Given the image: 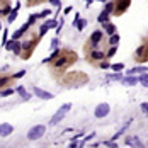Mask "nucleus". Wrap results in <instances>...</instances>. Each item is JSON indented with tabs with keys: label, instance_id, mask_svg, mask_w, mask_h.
<instances>
[{
	"label": "nucleus",
	"instance_id": "22",
	"mask_svg": "<svg viewBox=\"0 0 148 148\" xmlns=\"http://www.w3.org/2000/svg\"><path fill=\"white\" fill-rule=\"evenodd\" d=\"M117 53V44L116 46H109V50L106 51V60H109V58H112V56Z\"/></svg>",
	"mask_w": 148,
	"mask_h": 148
},
{
	"label": "nucleus",
	"instance_id": "36",
	"mask_svg": "<svg viewBox=\"0 0 148 148\" xmlns=\"http://www.w3.org/2000/svg\"><path fill=\"white\" fill-rule=\"evenodd\" d=\"M140 107H141V112H143L145 116H148V104H147V102H143Z\"/></svg>",
	"mask_w": 148,
	"mask_h": 148
},
{
	"label": "nucleus",
	"instance_id": "40",
	"mask_svg": "<svg viewBox=\"0 0 148 148\" xmlns=\"http://www.w3.org/2000/svg\"><path fill=\"white\" fill-rule=\"evenodd\" d=\"M26 75V70H20V72H17V73L14 75V78H20V77H24Z\"/></svg>",
	"mask_w": 148,
	"mask_h": 148
},
{
	"label": "nucleus",
	"instance_id": "11",
	"mask_svg": "<svg viewBox=\"0 0 148 148\" xmlns=\"http://www.w3.org/2000/svg\"><path fill=\"white\" fill-rule=\"evenodd\" d=\"M12 131H14L12 124H9V123H2V124H0V136H2V138L12 134Z\"/></svg>",
	"mask_w": 148,
	"mask_h": 148
},
{
	"label": "nucleus",
	"instance_id": "10",
	"mask_svg": "<svg viewBox=\"0 0 148 148\" xmlns=\"http://www.w3.org/2000/svg\"><path fill=\"white\" fill-rule=\"evenodd\" d=\"M33 94H34V95H37L39 99H44V100L53 99V94L46 92V90H43V89H39V87H34V89H33Z\"/></svg>",
	"mask_w": 148,
	"mask_h": 148
},
{
	"label": "nucleus",
	"instance_id": "42",
	"mask_svg": "<svg viewBox=\"0 0 148 148\" xmlns=\"http://www.w3.org/2000/svg\"><path fill=\"white\" fill-rule=\"evenodd\" d=\"M70 12H72V7H67V9L63 10V14H65V16H67V14H70Z\"/></svg>",
	"mask_w": 148,
	"mask_h": 148
},
{
	"label": "nucleus",
	"instance_id": "20",
	"mask_svg": "<svg viewBox=\"0 0 148 148\" xmlns=\"http://www.w3.org/2000/svg\"><path fill=\"white\" fill-rule=\"evenodd\" d=\"M119 34H112V36H107V44L109 46H116L117 43H119Z\"/></svg>",
	"mask_w": 148,
	"mask_h": 148
},
{
	"label": "nucleus",
	"instance_id": "17",
	"mask_svg": "<svg viewBox=\"0 0 148 148\" xmlns=\"http://www.w3.org/2000/svg\"><path fill=\"white\" fill-rule=\"evenodd\" d=\"M102 26H104V33H106L107 36L116 34V26H114L112 22H106V24H102Z\"/></svg>",
	"mask_w": 148,
	"mask_h": 148
},
{
	"label": "nucleus",
	"instance_id": "24",
	"mask_svg": "<svg viewBox=\"0 0 148 148\" xmlns=\"http://www.w3.org/2000/svg\"><path fill=\"white\" fill-rule=\"evenodd\" d=\"M17 12H19V10H16V9H14V10H12L9 16H7V22H9V24H12V22L17 19Z\"/></svg>",
	"mask_w": 148,
	"mask_h": 148
},
{
	"label": "nucleus",
	"instance_id": "30",
	"mask_svg": "<svg viewBox=\"0 0 148 148\" xmlns=\"http://www.w3.org/2000/svg\"><path fill=\"white\" fill-rule=\"evenodd\" d=\"M14 94V89H10V87H7L5 90H0V95L2 97H9V95H12Z\"/></svg>",
	"mask_w": 148,
	"mask_h": 148
},
{
	"label": "nucleus",
	"instance_id": "33",
	"mask_svg": "<svg viewBox=\"0 0 148 148\" xmlns=\"http://www.w3.org/2000/svg\"><path fill=\"white\" fill-rule=\"evenodd\" d=\"M7 41H9V31H7V29H3V31H2V44L5 46V43H7Z\"/></svg>",
	"mask_w": 148,
	"mask_h": 148
},
{
	"label": "nucleus",
	"instance_id": "18",
	"mask_svg": "<svg viewBox=\"0 0 148 148\" xmlns=\"http://www.w3.org/2000/svg\"><path fill=\"white\" fill-rule=\"evenodd\" d=\"M109 17H111V14H109V12H107V10L104 9V10H102V12L99 14V17H97V20H99L100 24H106V22H109Z\"/></svg>",
	"mask_w": 148,
	"mask_h": 148
},
{
	"label": "nucleus",
	"instance_id": "43",
	"mask_svg": "<svg viewBox=\"0 0 148 148\" xmlns=\"http://www.w3.org/2000/svg\"><path fill=\"white\" fill-rule=\"evenodd\" d=\"M80 138H82V131H80L78 134H75V136H73V138H72V140H80Z\"/></svg>",
	"mask_w": 148,
	"mask_h": 148
},
{
	"label": "nucleus",
	"instance_id": "5",
	"mask_svg": "<svg viewBox=\"0 0 148 148\" xmlns=\"http://www.w3.org/2000/svg\"><path fill=\"white\" fill-rule=\"evenodd\" d=\"M131 5V0H114V16H123L126 10H128V7Z\"/></svg>",
	"mask_w": 148,
	"mask_h": 148
},
{
	"label": "nucleus",
	"instance_id": "8",
	"mask_svg": "<svg viewBox=\"0 0 148 148\" xmlns=\"http://www.w3.org/2000/svg\"><path fill=\"white\" fill-rule=\"evenodd\" d=\"M5 48L9 50V51H14L16 55L20 56V53H22V43H19V39L16 41V39H10V41H7L5 43Z\"/></svg>",
	"mask_w": 148,
	"mask_h": 148
},
{
	"label": "nucleus",
	"instance_id": "35",
	"mask_svg": "<svg viewBox=\"0 0 148 148\" xmlns=\"http://www.w3.org/2000/svg\"><path fill=\"white\" fill-rule=\"evenodd\" d=\"M46 24H48V27H50V29H53V27H58V22H56L55 19H51V20H46Z\"/></svg>",
	"mask_w": 148,
	"mask_h": 148
},
{
	"label": "nucleus",
	"instance_id": "34",
	"mask_svg": "<svg viewBox=\"0 0 148 148\" xmlns=\"http://www.w3.org/2000/svg\"><path fill=\"white\" fill-rule=\"evenodd\" d=\"M36 19H39V14H31V16H29V20H27V22H29V24L33 26V24L36 22Z\"/></svg>",
	"mask_w": 148,
	"mask_h": 148
},
{
	"label": "nucleus",
	"instance_id": "13",
	"mask_svg": "<svg viewBox=\"0 0 148 148\" xmlns=\"http://www.w3.org/2000/svg\"><path fill=\"white\" fill-rule=\"evenodd\" d=\"M121 82L124 84V85H130V87H134L138 82H140V78H136L134 75H126V77H123L121 78Z\"/></svg>",
	"mask_w": 148,
	"mask_h": 148
},
{
	"label": "nucleus",
	"instance_id": "45",
	"mask_svg": "<svg viewBox=\"0 0 148 148\" xmlns=\"http://www.w3.org/2000/svg\"><path fill=\"white\" fill-rule=\"evenodd\" d=\"M112 2H114V0H112Z\"/></svg>",
	"mask_w": 148,
	"mask_h": 148
},
{
	"label": "nucleus",
	"instance_id": "9",
	"mask_svg": "<svg viewBox=\"0 0 148 148\" xmlns=\"http://www.w3.org/2000/svg\"><path fill=\"white\" fill-rule=\"evenodd\" d=\"M94 114H95V117H106L107 114H109V106L107 104H99L97 107H95V111H94Z\"/></svg>",
	"mask_w": 148,
	"mask_h": 148
},
{
	"label": "nucleus",
	"instance_id": "44",
	"mask_svg": "<svg viewBox=\"0 0 148 148\" xmlns=\"http://www.w3.org/2000/svg\"><path fill=\"white\" fill-rule=\"evenodd\" d=\"M2 31H3V29H2V20H0V33H2Z\"/></svg>",
	"mask_w": 148,
	"mask_h": 148
},
{
	"label": "nucleus",
	"instance_id": "7",
	"mask_svg": "<svg viewBox=\"0 0 148 148\" xmlns=\"http://www.w3.org/2000/svg\"><path fill=\"white\" fill-rule=\"evenodd\" d=\"M44 131H46V128H44L43 124L31 128V130H29V133H27V140H31V141H36V140H39V138L44 134Z\"/></svg>",
	"mask_w": 148,
	"mask_h": 148
},
{
	"label": "nucleus",
	"instance_id": "41",
	"mask_svg": "<svg viewBox=\"0 0 148 148\" xmlns=\"http://www.w3.org/2000/svg\"><path fill=\"white\" fill-rule=\"evenodd\" d=\"M48 2H50L51 5H55V7H60V5H61V2H60V0H48Z\"/></svg>",
	"mask_w": 148,
	"mask_h": 148
},
{
	"label": "nucleus",
	"instance_id": "6",
	"mask_svg": "<svg viewBox=\"0 0 148 148\" xmlns=\"http://www.w3.org/2000/svg\"><path fill=\"white\" fill-rule=\"evenodd\" d=\"M134 60L140 61V63L148 61V44L147 43H143L140 48H136V51H134Z\"/></svg>",
	"mask_w": 148,
	"mask_h": 148
},
{
	"label": "nucleus",
	"instance_id": "14",
	"mask_svg": "<svg viewBox=\"0 0 148 148\" xmlns=\"http://www.w3.org/2000/svg\"><path fill=\"white\" fill-rule=\"evenodd\" d=\"M10 12H12V5H10V0H5V2H3V7L0 9V16H2V17H7Z\"/></svg>",
	"mask_w": 148,
	"mask_h": 148
},
{
	"label": "nucleus",
	"instance_id": "38",
	"mask_svg": "<svg viewBox=\"0 0 148 148\" xmlns=\"http://www.w3.org/2000/svg\"><path fill=\"white\" fill-rule=\"evenodd\" d=\"M102 145H104V147H112V148L117 147V143H114V141H104Z\"/></svg>",
	"mask_w": 148,
	"mask_h": 148
},
{
	"label": "nucleus",
	"instance_id": "32",
	"mask_svg": "<svg viewBox=\"0 0 148 148\" xmlns=\"http://www.w3.org/2000/svg\"><path fill=\"white\" fill-rule=\"evenodd\" d=\"M104 9H106L109 14H112V12H114V2H112V0H109V2L106 3V7H104Z\"/></svg>",
	"mask_w": 148,
	"mask_h": 148
},
{
	"label": "nucleus",
	"instance_id": "19",
	"mask_svg": "<svg viewBox=\"0 0 148 148\" xmlns=\"http://www.w3.org/2000/svg\"><path fill=\"white\" fill-rule=\"evenodd\" d=\"M60 55H61V50L58 48V50H55V53H53L51 56H48V58H46V60H44L43 63H53V61H55V60H56V58H58Z\"/></svg>",
	"mask_w": 148,
	"mask_h": 148
},
{
	"label": "nucleus",
	"instance_id": "31",
	"mask_svg": "<svg viewBox=\"0 0 148 148\" xmlns=\"http://www.w3.org/2000/svg\"><path fill=\"white\" fill-rule=\"evenodd\" d=\"M48 31H50V27H48V24L44 22V24L41 26V29H39V36L43 37V36H44V34H46V33H48Z\"/></svg>",
	"mask_w": 148,
	"mask_h": 148
},
{
	"label": "nucleus",
	"instance_id": "29",
	"mask_svg": "<svg viewBox=\"0 0 148 148\" xmlns=\"http://www.w3.org/2000/svg\"><path fill=\"white\" fill-rule=\"evenodd\" d=\"M111 68L114 72H123L124 70V65L123 63H114V65H111Z\"/></svg>",
	"mask_w": 148,
	"mask_h": 148
},
{
	"label": "nucleus",
	"instance_id": "2",
	"mask_svg": "<svg viewBox=\"0 0 148 148\" xmlns=\"http://www.w3.org/2000/svg\"><path fill=\"white\" fill-rule=\"evenodd\" d=\"M89 78L85 73H80V72H73V73H63V77L60 78V84L61 85H67V87H78V85H84L87 84Z\"/></svg>",
	"mask_w": 148,
	"mask_h": 148
},
{
	"label": "nucleus",
	"instance_id": "27",
	"mask_svg": "<svg viewBox=\"0 0 148 148\" xmlns=\"http://www.w3.org/2000/svg\"><path fill=\"white\" fill-rule=\"evenodd\" d=\"M85 26H87V20H84V19H80V20L77 22V26H75V27H77L78 31H84V29H85Z\"/></svg>",
	"mask_w": 148,
	"mask_h": 148
},
{
	"label": "nucleus",
	"instance_id": "16",
	"mask_svg": "<svg viewBox=\"0 0 148 148\" xmlns=\"http://www.w3.org/2000/svg\"><path fill=\"white\" fill-rule=\"evenodd\" d=\"M147 72H148V67H145V65H141V67H134V68H131V70H128V75L147 73Z\"/></svg>",
	"mask_w": 148,
	"mask_h": 148
},
{
	"label": "nucleus",
	"instance_id": "3",
	"mask_svg": "<svg viewBox=\"0 0 148 148\" xmlns=\"http://www.w3.org/2000/svg\"><path fill=\"white\" fill-rule=\"evenodd\" d=\"M106 51H107V50H102L100 46H95L92 50L85 51V55H87V60L94 65V63H97V61H100V60H106Z\"/></svg>",
	"mask_w": 148,
	"mask_h": 148
},
{
	"label": "nucleus",
	"instance_id": "26",
	"mask_svg": "<svg viewBox=\"0 0 148 148\" xmlns=\"http://www.w3.org/2000/svg\"><path fill=\"white\" fill-rule=\"evenodd\" d=\"M140 84H141L143 87H148V72H147V73H143L141 77H140Z\"/></svg>",
	"mask_w": 148,
	"mask_h": 148
},
{
	"label": "nucleus",
	"instance_id": "4",
	"mask_svg": "<svg viewBox=\"0 0 148 148\" xmlns=\"http://www.w3.org/2000/svg\"><path fill=\"white\" fill-rule=\"evenodd\" d=\"M70 109H72V104H63V106H61V107H60V109H58V111L55 112V116L51 117L50 124H51V126L58 124V123H60V121H61V119H63V117L67 116V112L70 111Z\"/></svg>",
	"mask_w": 148,
	"mask_h": 148
},
{
	"label": "nucleus",
	"instance_id": "37",
	"mask_svg": "<svg viewBox=\"0 0 148 148\" xmlns=\"http://www.w3.org/2000/svg\"><path fill=\"white\" fill-rule=\"evenodd\" d=\"M50 14H51V10H50V9H48V10H43V12L39 14V19H44V17H48Z\"/></svg>",
	"mask_w": 148,
	"mask_h": 148
},
{
	"label": "nucleus",
	"instance_id": "1",
	"mask_svg": "<svg viewBox=\"0 0 148 148\" xmlns=\"http://www.w3.org/2000/svg\"><path fill=\"white\" fill-rule=\"evenodd\" d=\"M77 58H78V56H77L75 51H72V50H61V55L51 63V65H53V70L63 75L65 70H67L68 67H72L75 61H77Z\"/></svg>",
	"mask_w": 148,
	"mask_h": 148
},
{
	"label": "nucleus",
	"instance_id": "21",
	"mask_svg": "<svg viewBox=\"0 0 148 148\" xmlns=\"http://www.w3.org/2000/svg\"><path fill=\"white\" fill-rule=\"evenodd\" d=\"M17 92H19V95H20L24 100H29V99H31V94L27 92L24 87H17Z\"/></svg>",
	"mask_w": 148,
	"mask_h": 148
},
{
	"label": "nucleus",
	"instance_id": "25",
	"mask_svg": "<svg viewBox=\"0 0 148 148\" xmlns=\"http://www.w3.org/2000/svg\"><path fill=\"white\" fill-rule=\"evenodd\" d=\"M123 78V75L119 73V72H114V73L107 75V80H121Z\"/></svg>",
	"mask_w": 148,
	"mask_h": 148
},
{
	"label": "nucleus",
	"instance_id": "39",
	"mask_svg": "<svg viewBox=\"0 0 148 148\" xmlns=\"http://www.w3.org/2000/svg\"><path fill=\"white\" fill-rule=\"evenodd\" d=\"M58 44H60V43H58V39H53V41H51V48H53V50H58Z\"/></svg>",
	"mask_w": 148,
	"mask_h": 148
},
{
	"label": "nucleus",
	"instance_id": "15",
	"mask_svg": "<svg viewBox=\"0 0 148 148\" xmlns=\"http://www.w3.org/2000/svg\"><path fill=\"white\" fill-rule=\"evenodd\" d=\"M124 143H126L128 147H143V143H141L140 138H136V136H128Z\"/></svg>",
	"mask_w": 148,
	"mask_h": 148
},
{
	"label": "nucleus",
	"instance_id": "28",
	"mask_svg": "<svg viewBox=\"0 0 148 148\" xmlns=\"http://www.w3.org/2000/svg\"><path fill=\"white\" fill-rule=\"evenodd\" d=\"M97 67H99V68H102V70H107V68H111V63H109V61L100 60V63H97Z\"/></svg>",
	"mask_w": 148,
	"mask_h": 148
},
{
	"label": "nucleus",
	"instance_id": "23",
	"mask_svg": "<svg viewBox=\"0 0 148 148\" xmlns=\"http://www.w3.org/2000/svg\"><path fill=\"white\" fill-rule=\"evenodd\" d=\"M130 124H131V119H130V121H128V123H126V124H124V126H123V128H121V130L117 131L116 134H114V138H112V140H117V138H119V136H121V134H123L124 131H126V130H128V128H130Z\"/></svg>",
	"mask_w": 148,
	"mask_h": 148
},
{
	"label": "nucleus",
	"instance_id": "12",
	"mask_svg": "<svg viewBox=\"0 0 148 148\" xmlns=\"http://www.w3.org/2000/svg\"><path fill=\"white\" fill-rule=\"evenodd\" d=\"M14 80V75H0V89H7Z\"/></svg>",
	"mask_w": 148,
	"mask_h": 148
}]
</instances>
